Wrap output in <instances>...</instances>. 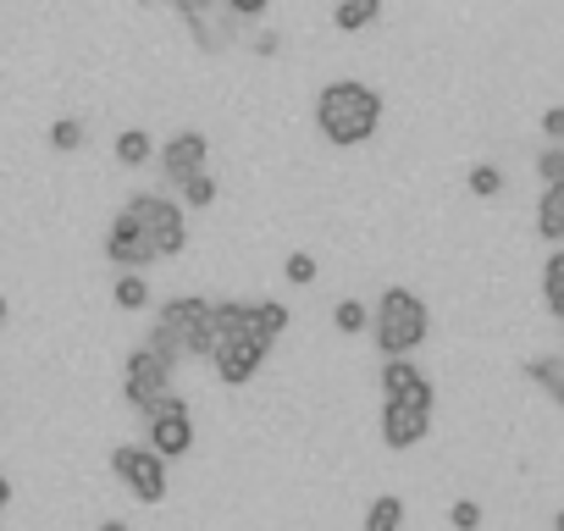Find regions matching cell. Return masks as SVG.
Here are the masks:
<instances>
[{"instance_id":"cell-1","label":"cell","mask_w":564,"mask_h":531,"mask_svg":"<svg viewBox=\"0 0 564 531\" xmlns=\"http://www.w3.org/2000/svg\"><path fill=\"white\" fill-rule=\"evenodd\" d=\"M382 122V100L377 89L355 84V78H338L316 95V128L333 139V144H366Z\"/></svg>"},{"instance_id":"cell-2","label":"cell","mask_w":564,"mask_h":531,"mask_svg":"<svg viewBox=\"0 0 564 531\" xmlns=\"http://www.w3.org/2000/svg\"><path fill=\"white\" fill-rule=\"evenodd\" d=\"M366 327L377 333V349H382V355H410V349L426 344L432 311H426V300L410 294V289H382V300H377V311H371Z\"/></svg>"},{"instance_id":"cell-3","label":"cell","mask_w":564,"mask_h":531,"mask_svg":"<svg viewBox=\"0 0 564 531\" xmlns=\"http://www.w3.org/2000/svg\"><path fill=\"white\" fill-rule=\"evenodd\" d=\"M122 210L144 227V238H150V249H155V254H183V243H188L183 205H172L166 194H133Z\"/></svg>"},{"instance_id":"cell-4","label":"cell","mask_w":564,"mask_h":531,"mask_svg":"<svg viewBox=\"0 0 564 531\" xmlns=\"http://www.w3.org/2000/svg\"><path fill=\"white\" fill-rule=\"evenodd\" d=\"M172 371H177V366H166L161 355L139 349V355H128L122 388H128V399H133L144 415H155V410H166V404L177 399V393H172Z\"/></svg>"},{"instance_id":"cell-5","label":"cell","mask_w":564,"mask_h":531,"mask_svg":"<svg viewBox=\"0 0 564 531\" xmlns=\"http://www.w3.org/2000/svg\"><path fill=\"white\" fill-rule=\"evenodd\" d=\"M111 470L122 476V487L139 503H161L166 498V459L150 448H111Z\"/></svg>"},{"instance_id":"cell-6","label":"cell","mask_w":564,"mask_h":531,"mask_svg":"<svg viewBox=\"0 0 564 531\" xmlns=\"http://www.w3.org/2000/svg\"><path fill=\"white\" fill-rule=\"evenodd\" d=\"M150 421V454H161V459H183L188 448H194V421H188V404L183 399H172L166 410H155V415H144Z\"/></svg>"},{"instance_id":"cell-7","label":"cell","mask_w":564,"mask_h":531,"mask_svg":"<svg viewBox=\"0 0 564 531\" xmlns=\"http://www.w3.org/2000/svg\"><path fill=\"white\" fill-rule=\"evenodd\" d=\"M382 399L432 410V382H426V371H421L410 355H388V360H382Z\"/></svg>"},{"instance_id":"cell-8","label":"cell","mask_w":564,"mask_h":531,"mask_svg":"<svg viewBox=\"0 0 564 531\" xmlns=\"http://www.w3.org/2000/svg\"><path fill=\"white\" fill-rule=\"evenodd\" d=\"M426 432H432V410L399 404V399L382 404V443L388 448H415V443H426Z\"/></svg>"},{"instance_id":"cell-9","label":"cell","mask_w":564,"mask_h":531,"mask_svg":"<svg viewBox=\"0 0 564 531\" xmlns=\"http://www.w3.org/2000/svg\"><path fill=\"white\" fill-rule=\"evenodd\" d=\"M106 260L122 266V272H128V266H150V260H155L144 227H139L128 210H117V221H111V232H106Z\"/></svg>"},{"instance_id":"cell-10","label":"cell","mask_w":564,"mask_h":531,"mask_svg":"<svg viewBox=\"0 0 564 531\" xmlns=\"http://www.w3.org/2000/svg\"><path fill=\"white\" fill-rule=\"evenodd\" d=\"M210 360H216V377H221L227 388H238V382H249V377L260 371L265 349H260V344H249V338H221V344L210 349Z\"/></svg>"},{"instance_id":"cell-11","label":"cell","mask_w":564,"mask_h":531,"mask_svg":"<svg viewBox=\"0 0 564 531\" xmlns=\"http://www.w3.org/2000/svg\"><path fill=\"white\" fill-rule=\"evenodd\" d=\"M210 161V144H205V133H172L166 139V150H161V172L177 183V177H188V172H199Z\"/></svg>"},{"instance_id":"cell-12","label":"cell","mask_w":564,"mask_h":531,"mask_svg":"<svg viewBox=\"0 0 564 531\" xmlns=\"http://www.w3.org/2000/svg\"><path fill=\"white\" fill-rule=\"evenodd\" d=\"M188 18V29H194V45L199 51H227L232 45V29H238V18L221 7V12H210V7H194V12H183Z\"/></svg>"},{"instance_id":"cell-13","label":"cell","mask_w":564,"mask_h":531,"mask_svg":"<svg viewBox=\"0 0 564 531\" xmlns=\"http://www.w3.org/2000/svg\"><path fill=\"white\" fill-rule=\"evenodd\" d=\"M536 232H542L547 243H558V238H564V183H547V188H542V205H536Z\"/></svg>"},{"instance_id":"cell-14","label":"cell","mask_w":564,"mask_h":531,"mask_svg":"<svg viewBox=\"0 0 564 531\" xmlns=\"http://www.w3.org/2000/svg\"><path fill=\"white\" fill-rule=\"evenodd\" d=\"M221 338H216V322H210V300L194 311V322L183 327V355H205L210 360V349H216Z\"/></svg>"},{"instance_id":"cell-15","label":"cell","mask_w":564,"mask_h":531,"mask_svg":"<svg viewBox=\"0 0 564 531\" xmlns=\"http://www.w3.org/2000/svg\"><path fill=\"white\" fill-rule=\"evenodd\" d=\"M382 18V0H338L333 7V23L344 29V34H360V29H371Z\"/></svg>"},{"instance_id":"cell-16","label":"cell","mask_w":564,"mask_h":531,"mask_svg":"<svg viewBox=\"0 0 564 531\" xmlns=\"http://www.w3.org/2000/svg\"><path fill=\"white\" fill-rule=\"evenodd\" d=\"M558 283H564V254L553 249V254L542 260V305H547V316H564V294H558Z\"/></svg>"},{"instance_id":"cell-17","label":"cell","mask_w":564,"mask_h":531,"mask_svg":"<svg viewBox=\"0 0 564 531\" xmlns=\"http://www.w3.org/2000/svg\"><path fill=\"white\" fill-rule=\"evenodd\" d=\"M111 300H117V311H144V305H150V283L128 266V272L117 278V289H111Z\"/></svg>"},{"instance_id":"cell-18","label":"cell","mask_w":564,"mask_h":531,"mask_svg":"<svg viewBox=\"0 0 564 531\" xmlns=\"http://www.w3.org/2000/svg\"><path fill=\"white\" fill-rule=\"evenodd\" d=\"M525 377H531V382H542V388H547V399H558V404H564V360H558V355L531 360V366H525Z\"/></svg>"},{"instance_id":"cell-19","label":"cell","mask_w":564,"mask_h":531,"mask_svg":"<svg viewBox=\"0 0 564 531\" xmlns=\"http://www.w3.org/2000/svg\"><path fill=\"white\" fill-rule=\"evenodd\" d=\"M399 525H404V498L382 492V498L366 509V531H399Z\"/></svg>"},{"instance_id":"cell-20","label":"cell","mask_w":564,"mask_h":531,"mask_svg":"<svg viewBox=\"0 0 564 531\" xmlns=\"http://www.w3.org/2000/svg\"><path fill=\"white\" fill-rule=\"evenodd\" d=\"M150 155H155V144H150V133H144V128L117 133V161H122V166H144Z\"/></svg>"},{"instance_id":"cell-21","label":"cell","mask_w":564,"mask_h":531,"mask_svg":"<svg viewBox=\"0 0 564 531\" xmlns=\"http://www.w3.org/2000/svg\"><path fill=\"white\" fill-rule=\"evenodd\" d=\"M199 305H205L199 294H177V300H166V305H161V316H155V322H161V327H172V333L183 338V327L194 322V311H199Z\"/></svg>"},{"instance_id":"cell-22","label":"cell","mask_w":564,"mask_h":531,"mask_svg":"<svg viewBox=\"0 0 564 531\" xmlns=\"http://www.w3.org/2000/svg\"><path fill=\"white\" fill-rule=\"evenodd\" d=\"M177 183H183V205H188V210H205V205L216 199V177H210L205 166L188 172V177H177Z\"/></svg>"},{"instance_id":"cell-23","label":"cell","mask_w":564,"mask_h":531,"mask_svg":"<svg viewBox=\"0 0 564 531\" xmlns=\"http://www.w3.org/2000/svg\"><path fill=\"white\" fill-rule=\"evenodd\" d=\"M144 349H150V355H161L166 366H177V360H183V338H177L172 327H161V322L150 327V338H144Z\"/></svg>"},{"instance_id":"cell-24","label":"cell","mask_w":564,"mask_h":531,"mask_svg":"<svg viewBox=\"0 0 564 531\" xmlns=\"http://www.w3.org/2000/svg\"><path fill=\"white\" fill-rule=\"evenodd\" d=\"M84 139H89V133H84L78 117H56V122H51V144H56L62 155H67V150H84Z\"/></svg>"},{"instance_id":"cell-25","label":"cell","mask_w":564,"mask_h":531,"mask_svg":"<svg viewBox=\"0 0 564 531\" xmlns=\"http://www.w3.org/2000/svg\"><path fill=\"white\" fill-rule=\"evenodd\" d=\"M366 322H371V311H366L360 300H338V305H333V327H338V333H366Z\"/></svg>"},{"instance_id":"cell-26","label":"cell","mask_w":564,"mask_h":531,"mask_svg":"<svg viewBox=\"0 0 564 531\" xmlns=\"http://www.w3.org/2000/svg\"><path fill=\"white\" fill-rule=\"evenodd\" d=\"M316 272H322V266H316V254H305V249H294L289 260H282V278H289V283H316Z\"/></svg>"},{"instance_id":"cell-27","label":"cell","mask_w":564,"mask_h":531,"mask_svg":"<svg viewBox=\"0 0 564 531\" xmlns=\"http://www.w3.org/2000/svg\"><path fill=\"white\" fill-rule=\"evenodd\" d=\"M470 194H481V199H492V194H503V172L498 166H470Z\"/></svg>"},{"instance_id":"cell-28","label":"cell","mask_w":564,"mask_h":531,"mask_svg":"<svg viewBox=\"0 0 564 531\" xmlns=\"http://www.w3.org/2000/svg\"><path fill=\"white\" fill-rule=\"evenodd\" d=\"M536 177H542V183H564V150H558V144H547V150L536 155Z\"/></svg>"},{"instance_id":"cell-29","label":"cell","mask_w":564,"mask_h":531,"mask_svg":"<svg viewBox=\"0 0 564 531\" xmlns=\"http://www.w3.org/2000/svg\"><path fill=\"white\" fill-rule=\"evenodd\" d=\"M448 525H454V531H476V525H481V503H476V498H459V503L448 509Z\"/></svg>"},{"instance_id":"cell-30","label":"cell","mask_w":564,"mask_h":531,"mask_svg":"<svg viewBox=\"0 0 564 531\" xmlns=\"http://www.w3.org/2000/svg\"><path fill=\"white\" fill-rule=\"evenodd\" d=\"M221 7H227V12L238 18V23H249V18H260V12L271 7V0H221Z\"/></svg>"},{"instance_id":"cell-31","label":"cell","mask_w":564,"mask_h":531,"mask_svg":"<svg viewBox=\"0 0 564 531\" xmlns=\"http://www.w3.org/2000/svg\"><path fill=\"white\" fill-rule=\"evenodd\" d=\"M542 133H547V144H558V139H564V111H558V106L542 117Z\"/></svg>"},{"instance_id":"cell-32","label":"cell","mask_w":564,"mask_h":531,"mask_svg":"<svg viewBox=\"0 0 564 531\" xmlns=\"http://www.w3.org/2000/svg\"><path fill=\"white\" fill-rule=\"evenodd\" d=\"M276 51H282V40H276L271 29H265V34H254V56H276Z\"/></svg>"},{"instance_id":"cell-33","label":"cell","mask_w":564,"mask_h":531,"mask_svg":"<svg viewBox=\"0 0 564 531\" xmlns=\"http://www.w3.org/2000/svg\"><path fill=\"white\" fill-rule=\"evenodd\" d=\"M177 12H194V7H216V0H172Z\"/></svg>"},{"instance_id":"cell-34","label":"cell","mask_w":564,"mask_h":531,"mask_svg":"<svg viewBox=\"0 0 564 531\" xmlns=\"http://www.w3.org/2000/svg\"><path fill=\"white\" fill-rule=\"evenodd\" d=\"M12 503V481H7V470H0V509Z\"/></svg>"},{"instance_id":"cell-35","label":"cell","mask_w":564,"mask_h":531,"mask_svg":"<svg viewBox=\"0 0 564 531\" xmlns=\"http://www.w3.org/2000/svg\"><path fill=\"white\" fill-rule=\"evenodd\" d=\"M100 531H128V525H122V520H106V525H100Z\"/></svg>"},{"instance_id":"cell-36","label":"cell","mask_w":564,"mask_h":531,"mask_svg":"<svg viewBox=\"0 0 564 531\" xmlns=\"http://www.w3.org/2000/svg\"><path fill=\"white\" fill-rule=\"evenodd\" d=\"M0 322H7V300H0Z\"/></svg>"},{"instance_id":"cell-37","label":"cell","mask_w":564,"mask_h":531,"mask_svg":"<svg viewBox=\"0 0 564 531\" xmlns=\"http://www.w3.org/2000/svg\"><path fill=\"white\" fill-rule=\"evenodd\" d=\"M139 7H150V0H139Z\"/></svg>"}]
</instances>
